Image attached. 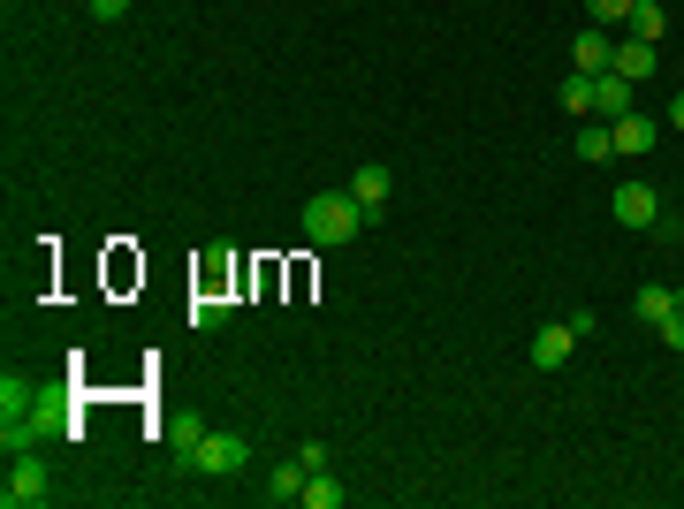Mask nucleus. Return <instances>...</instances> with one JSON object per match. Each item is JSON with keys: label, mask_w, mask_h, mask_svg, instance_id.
<instances>
[{"label": "nucleus", "mask_w": 684, "mask_h": 509, "mask_svg": "<svg viewBox=\"0 0 684 509\" xmlns=\"http://www.w3.org/2000/svg\"><path fill=\"white\" fill-rule=\"evenodd\" d=\"M358 228H365V206H358L350 190L304 198V236H312V244H358Z\"/></svg>", "instance_id": "nucleus-1"}, {"label": "nucleus", "mask_w": 684, "mask_h": 509, "mask_svg": "<svg viewBox=\"0 0 684 509\" xmlns=\"http://www.w3.org/2000/svg\"><path fill=\"white\" fill-rule=\"evenodd\" d=\"M46 495H53V479H46V464L23 449V457H8V479H0V502L8 509H39Z\"/></svg>", "instance_id": "nucleus-2"}, {"label": "nucleus", "mask_w": 684, "mask_h": 509, "mask_svg": "<svg viewBox=\"0 0 684 509\" xmlns=\"http://www.w3.org/2000/svg\"><path fill=\"white\" fill-rule=\"evenodd\" d=\"M244 464H252V441H244V433H206L198 457H190V471H206V479H236Z\"/></svg>", "instance_id": "nucleus-3"}, {"label": "nucleus", "mask_w": 684, "mask_h": 509, "mask_svg": "<svg viewBox=\"0 0 684 509\" xmlns=\"http://www.w3.org/2000/svg\"><path fill=\"white\" fill-rule=\"evenodd\" d=\"M608 213H616L624 228H654V221H662V198H654V183H616Z\"/></svg>", "instance_id": "nucleus-4"}, {"label": "nucleus", "mask_w": 684, "mask_h": 509, "mask_svg": "<svg viewBox=\"0 0 684 509\" xmlns=\"http://www.w3.org/2000/svg\"><path fill=\"white\" fill-rule=\"evenodd\" d=\"M608 61H616V31H600V23H586V31L570 39V69H578V77H600Z\"/></svg>", "instance_id": "nucleus-5"}, {"label": "nucleus", "mask_w": 684, "mask_h": 509, "mask_svg": "<svg viewBox=\"0 0 684 509\" xmlns=\"http://www.w3.org/2000/svg\"><path fill=\"white\" fill-rule=\"evenodd\" d=\"M608 69L639 85V77H654V69H662V53H654L646 39H632V31H616V61H608Z\"/></svg>", "instance_id": "nucleus-6"}, {"label": "nucleus", "mask_w": 684, "mask_h": 509, "mask_svg": "<svg viewBox=\"0 0 684 509\" xmlns=\"http://www.w3.org/2000/svg\"><path fill=\"white\" fill-rule=\"evenodd\" d=\"M594 115H600V123H624V115H632V77L600 69V77H594Z\"/></svg>", "instance_id": "nucleus-7"}, {"label": "nucleus", "mask_w": 684, "mask_h": 509, "mask_svg": "<svg viewBox=\"0 0 684 509\" xmlns=\"http://www.w3.org/2000/svg\"><path fill=\"white\" fill-rule=\"evenodd\" d=\"M388 190H395V175H388L381 160H365V168L350 175V198H358L365 213H381V206H388Z\"/></svg>", "instance_id": "nucleus-8"}, {"label": "nucleus", "mask_w": 684, "mask_h": 509, "mask_svg": "<svg viewBox=\"0 0 684 509\" xmlns=\"http://www.w3.org/2000/svg\"><path fill=\"white\" fill-rule=\"evenodd\" d=\"M608 137H616V153H624V160H639V153H654L662 123H646V115H624V123H608Z\"/></svg>", "instance_id": "nucleus-9"}, {"label": "nucleus", "mask_w": 684, "mask_h": 509, "mask_svg": "<svg viewBox=\"0 0 684 509\" xmlns=\"http://www.w3.org/2000/svg\"><path fill=\"white\" fill-rule=\"evenodd\" d=\"M304 479H312V471H304L297 457H290V464H274V471H266V487H258V495H266V502H304Z\"/></svg>", "instance_id": "nucleus-10"}, {"label": "nucleus", "mask_w": 684, "mask_h": 509, "mask_svg": "<svg viewBox=\"0 0 684 509\" xmlns=\"http://www.w3.org/2000/svg\"><path fill=\"white\" fill-rule=\"evenodd\" d=\"M570 350H578V335H570V327H540V335H532V365H540V373H556Z\"/></svg>", "instance_id": "nucleus-11"}, {"label": "nucleus", "mask_w": 684, "mask_h": 509, "mask_svg": "<svg viewBox=\"0 0 684 509\" xmlns=\"http://www.w3.org/2000/svg\"><path fill=\"white\" fill-rule=\"evenodd\" d=\"M684 304V290H670V282H646L639 297H632V312H639L646 327H654V320H670V312H677Z\"/></svg>", "instance_id": "nucleus-12"}, {"label": "nucleus", "mask_w": 684, "mask_h": 509, "mask_svg": "<svg viewBox=\"0 0 684 509\" xmlns=\"http://www.w3.org/2000/svg\"><path fill=\"white\" fill-rule=\"evenodd\" d=\"M662 23H670V16H662V0H632V23H624V31H632V39H662Z\"/></svg>", "instance_id": "nucleus-13"}, {"label": "nucleus", "mask_w": 684, "mask_h": 509, "mask_svg": "<svg viewBox=\"0 0 684 509\" xmlns=\"http://www.w3.org/2000/svg\"><path fill=\"white\" fill-rule=\"evenodd\" d=\"M342 495H350V487L328 479V471H312V479H304V509H342Z\"/></svg>", "instance_id": "nucleus-14"}, {"label": "nucleus", "mask_w": 684, "mask_h": 509, "mask_svg": "<svg viewBox=\"0 0 684 509\" xmlns=\"http://www.w3.org/2000/svg\"><path fill=\"white\" fill-rule=\"evenodd\" d=\"M570 145H578V160H608V153H616V137H608V123H586L578 137H570Z\"/></svg>", "instance_id": "nucleus-15"}, {"label": "nucleus", "mask_w": 684, "mask_h": 509, "mask_svg": "<svg viewBox=\"0 0 684 509\" xmlns=\"http://www.w3.org/2000/svg\"><path fill=\"white\" fill-rule=\"evenodd\" d=\"M586 16H594L600 31H624V23H632V0H586Z\"/></svg>", "instance_id": "nucleus-16"}, {"label": "nucleus", "mask_w": 684, "mask_h": 509, "mask_svg": "<svg viewBox=\"0 0 684 509\" xmlns=\"http://www.w3.org/2000/svg\"><path fill=\"white\" fill-rule=\"evenodd\" d=\"M563 115H594V77L570 69V85H563Z\"/></svg>", "instance_id": "nucleus-17"}, {"label": "nucleus", "mask_w": 684, "mask_h": 509, "mask_svg": "<svg viewBox=\"0 0 684 509\" xmlns=\"http://www.w3.org/2000/svg\"><path fill=\"white\" fill-rule=\"evenodd\" d=\"M221 320H228V297H198L190 304V327H198V335H214Z\"/></svg>", "instance_id": "nucleus-18"}, {"label": "nucleus", "mask_w": 684, "mask_h": 509, "mask_svg": "<svg viewBox=\"0 0 684 509\" xmlns=\"http://www.w3.org/2000/svg\"><path fill=\"white\" fill-rule=\"evenodd\" d=\"M654 327H662V342H670V350H684V304L670 312V320H654Z\"/></svg>", "instance_id": "nucleus-19"}, {"label": "nucleus", "mask_w": 684, "mask_h": 509, "mask_svg": "<svg viewBox=\"0 0 684 509\" xmlns=\"http://www.w3.org/2000/svg\"><path fill=\"white\" fill-rule=\"evenodd\" d=\"M91 16H99V23H115V16H129V0H85Z\"/></svg>", "instance_id": "nucleus-20"}, {"label": "nucleus", "mask_w": 684, "mask_h": 509, "mask_svg": "<svg viewBox=\"0 0 684 509\" xmlns=\"http://www.w3.org/2000/svg\"><path fill=\"white\" fill-rule=\"evenodd\" d=\"M670 129H684V85H677V99H670Z\"/></svg>", "instance_id": "nucleus-21"}]
</instances>
